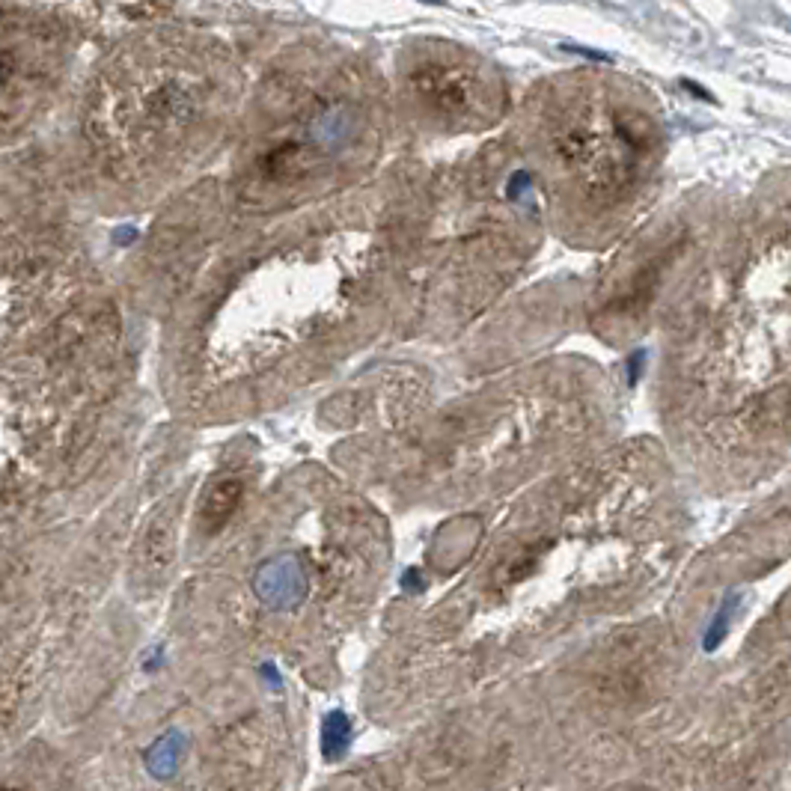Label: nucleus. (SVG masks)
I'll use <instances>...</instances> for the list:
<instances>
[{"mask_svg": "<svg viewBox=\"0 0 791 791\" xmlns=\"http://www.w3.org/2000/svg\"><path fill=\"white\" fill-rule=\"evenodd\" d=\"M351 744V720L342 711H331L322 720V732H319V747H322V759L325 762H337L345 756Z\"/></svg>", "mask_w": 791, "mask_h": 791, "instance_id": "obj_6", "label": "nucleus"}, {"mask_svg": "<svg viewBox=\"0 0 791 791\" xmlns=\"http://www.w3.org/2000/svg\"><path fill=\"white\" fill-rule=\"evenodd\" d=\"M408 84L423 111L458 125L494 119L503 108V90L488 69L452 51L417 60L408 72Z\"/></svg>", "mask_w": 791, "mask_h": 791, "instance_id": "obj_2", "label": "nucleus"}, {"mask_svg": "<svg viewBox=\"0 0 791 791\" xmlns=\"http://www.w3.org/2000/svg\"><path fill=\"white\" fill-rule=\"evenodd\" d=\"M557 155L571 167L589 194L619 197L646 167V158L655 146V131L643 116L625 111L583 113L568 119L554 140Z\"/></svg>", "mask_w": 791, "mask_h": 791, "instance_id": "obj_1", "label": "nucleus"}, {"mask_svg": "<svg viewBox=\"0 0 791 791\" xmlns=\"http://www.w3.org/2000/svg\"><path fill=\"white\" fill-rule=\"evenodd\" d=\"M185 756H188V735L179 732V729H170V732L158 735V738L146 747V753H143V765H146V771H149L155 780L167 783V780H173V777L179 774Z\"/></svg>", "mask_w": 791, "mask_h": 791, "instance_id": "obj_3", "label": "nucleus"}, {"mask_svg": "<svg viewBox=\"0 0 791 791\" xmlns=\"http://www.w3.org/2000/svg\"><path fill=\"white\" fill-rule=\"evenodd\" d=\"M259 598L274 610H289L304 598V580L295 568H265L256 577Z\"/></svg>", "mask_w": 791, "mask_h": 791, "instance_id": "obj_4", "label": "nucleus"}, {"mask_svg": "<svg viewBox=\"0 0 791 791\" xmlns=\"http://www.w3.org/2000/svg\"><path fill=\"white\" fill-rule=\"evenodd\" d=\"M241 503V482L238 479H224L218 482L209 497H206V506H203V521L209 527H221L229 521V515L238 509Z\"/></svg>", "mask_w": 791, "mask_h": 791, "instance_id": "obj_5", "label": "nucleus"}]
</instances>
